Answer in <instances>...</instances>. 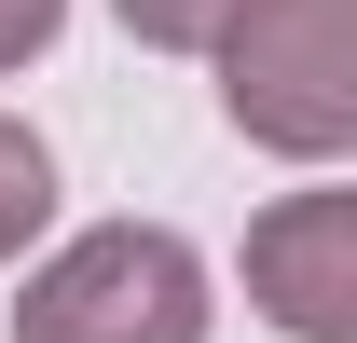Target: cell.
Returning a JSON list of instances; mask_svg holds the SVG:
<instances>
[{"label": "cell", "instance_id": "obj_2", "mask_svg": "<svg viewBox=\"0 0 357 343\" xmlns=\"http://www.w3.org/2000/svg\"><path fill=\"white\" fill-rule=\"evenodd\" d=\"M14 343H206V261L165 220H96L28 275Z\"/></svg>", "mask_w": 357, "mask_h": 343}, {"label": "cell", "instance_id": "obj_3", "mask_svg": "<svg viewBox=\"0 0 357 343\" xmlns=\"http://www.w3.org/2000/svg\"><path fill=\"white\" fill-rule=\"evenodd\" d=\"M248 302L289 343H357V192H289L248 220Z\"/></svg>", "mask_w": 357, "mask_h": 343}, {"label": "cell", "instance_id": "obj_5", "mask_svg": "<svg viewBox=\"0 0 357 343\" xmlns=\"http://www.w3.org/2000/svg\"><path fill=\"white\" fill-rule=\"evenodd\" d=\"M110 14H124V28H137L151 55H206V42H220V14H234V0H110Z\"/></svg>", "mask_w": 357, "mask_h": 343}, {"label": "cell", "instance_id": "obj_1", "mask_svg": "<svg viewBox=\"0 0 357 343\" xmlns=\"http://www.w3.org/2000/svg\"><path fill=\"white\" fill-rule=\"evenodd\" d=\"M220 110L289 165L357 151V0H234L220 14Z\"/></svg>", "mask_w": 357, "mask_h": 343}, {"label": "cell", "instance_id": "obj_6", "mask_svg": "<svg viewBox=\"0 0 357 343\" xmlns=\"http://www.w3.org/2000/svg\"><path fill=\"white\" fill-rule=\"evenodd\" d=\"M55 14H69V0H0V69H28V55L55 42Z\"/></svg>", "mask_w": 357, "mask_h": 343}, {"label": "cell", "instance_id": "obj_4", "mask_svg": "<svg viewBox=\"0 0 357 343\" xmlns=\"http://www.w3.org/2000/svg\"><path fill=\"white\" fill-rule=\"evenodd\" d=\"M42 220H55V151H42L28 124H14V110H0V261L28 247Z\"/></svg>", "mask_w": 357, "mask_h": 343}]
</instances>
